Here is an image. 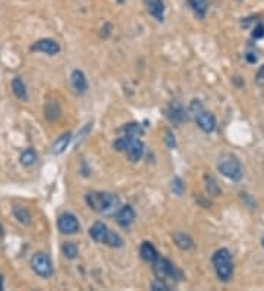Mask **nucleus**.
Wrapping results in <instances>:
<instances>
[{"mask_svg":"<svg viewBox=\"0 0 264 291\" xmlns=\"http://www.w3.org/2000/svg\"><path fill=\"white\" fill-rule=\"evenodd\" d=\"M88 207L101 216H113L121 209V199L107 191H91L85 196Z\"/></svg>","mask_w":264,"mask_h":291,"instance_id":"1","label":"nucleus"},{"mask_svg":"<svg viewBox=\"0 0 264 291\" xmlns=\"http://www.w3.org/2000/svg\"><path fill=\"white\" fill-rule=\"evenodd\" d=\"M217 171L223 177H226L230 181H235V182L241 181L244 177V169H242V165L239 162V159L230 153H225L219 157Z\"/></svg>","mask_w":264,"mask_h":291,"instance_id":"2","label":"nucleus"},{"mask_svg":"<svg viewBox=\"0 0 264 291\" xmlns=\"http://www.w3.org/2000/svg\"><path fill=\"white\" fill-rule=\"evenodd\" d=\"M216 271L217 278L223 282H227L233 275V263H232V254L227 249H219L216 253L213 254L212 259Z\"/></svg>","mask_w":264,"mask_h":291,"instance_id":"3","label":"nucleus"},{"mask_svg":"<svg viewBox=\"0 0 264 291\" xmlns=\"http://www.w3.org/2000/svg\"><path fill=\"white\" fill-rule=\"evenodd\" d=\"M189 115L195 119L197 125L204 133H213L216 129V118L212 112H207L200 100H192L188 108Z\"/></svg>","mask_w":264,"mask_h":291,"instance_id":"4","label":"nucleus"},{"mask_svg":"<svg viewBox=\"0 0 264 291\" xmlns=\"http://www.w3.org/2000/svg\"><path fill=\"white\" fill-rule=\"evenodd\" d=\"M153 271H154L156 278L159 279H164V281H167V279H182V272L166 257H159L153 263Z\"/></svg>","mask_w":264,"mask_h":291,"instance_id":"5","label":"nucleus"},{"mask_svg":"<svg viewBox=\"0 0 264 291\" xmlns=\"http://www.w3.org/2000/svg\"><path fill=\"white\" fill-rule=\"evenodd\" d=\"M31 268L41 278H50L54 272L50 256L47 253H43V252H37L31 257Z\"/></svg>","mask_w":264,"mask_h":291,"instance_id":"6","label":"nucleus"},{"mask_svg":"<svg viewBox=\"0 0 264 291\" xmlns=\"http://www.w3.org/2000/svg\"><path fill=\"white\" fill-rule=\"evenodd\" d=\"M30 49H31V51L44 53L47 56H56L61 51V44L53 38H40Z\"/></svg>","mask_w":264,"mask_h":291,"instance_id":"7","label":"nucleus"},{"mask_svg":"<svg viewBox=\"0 0 264 291\" xmlns=\"http://www.w3.org/2000/svg\"><path fill=\"white\" fill-rule=\"evenodd\" d=\"M57 229L62 234H76L79 231V222L74 214L65 212L57 218Z\"/></svg>","mask_w":264,"mask_h":291,"instance_id":"8","label":"nucleus"},{"mask_svg":"<svg viewBox=\"0 0 264 291\" xmlns=\"http://www.w3.org/2000/svg\"><path fill=\"white\" fill-rule=\"evenodd\" d=\"M167 118L173 124H184L189 119V112H185L179 101H172L167 108Z\"/></svg>","mask_w":264,"mask_h":291,"instance_id":"9","label":"nucleus"},{"mask_svg":"<svg viewBox=\"0 0 264 291\" xmlns=\"http://www.w3.org/2000/svg\"><path fill=\"white\" fill-rule=\"evenodd\" d=\"M69 83H71V87L75 91L76 94H85L88 90V81L85 78V74L79 69H75L72 71L71 74V78H69Z\"/></svg>","mask_w":264,"mask_h":291,"instance_id":"10","label":"nucleus"},{"mask_svg":"<svg viewBox=\"0 0 264 291\" xmlns=\"http://www.w3.org/2000/svg\"><path fill=\"white\" fill-rule=\"evenodd\" d=\"M126 156L131 162H138L144 154V144L142 141L138 140V137H131L128 146H126Z\"/></svg>","mask_w":264,"mask_h":291,"instance_id":"11","label":"nucleus"},{"mask_svg":"<svg viewBox=\"0 0 264 291\" xmlns=\"http://www.w3.org/2000/svg\"><path fill=\"white\" fill-rule=\"evenodd\" d=\"M135 221V210L132 209V206L126 204L122 206L118 214H116V222L122 228H129L132 225V222Z\"/></svg>","mask_w":264,"mask_h":291,"instance_id":"12","label":"nucleus"},{"mask_svg":"<svg viewBox=\"0 0 264 291\" xmlns=\"http://www.w3.org/2000/svg\"><path fill=\"white\" fill-rule=\"evenodd\" d=\"M109 228L106 227V224L103 222H96L93 224V227L90 228V237L96 243H100V244H106L107 240V235H109Z\"/></svg>","mask_w":264,"mask_h":291,"instance_id":"13","label":"nucleus"},{"mask_svg":"<svg viewBox=\"0 0 264 291\" xmlns=\"http://www.w3.org/2000/svg\"><path fill=\"white\" fill-rule=\"evenodd\" d=\"M147 11L153 18H156L159 22H163L164 19V3L163 0H144Z\"/></svg>","mask_w":264,"mask_h":291,"instance_id":"14","label":"nucleus"},{"mask_svg":"<svg viewBox=\"0 0 264 291\" xmlns=\"http://www.w3.org/2000/svg\"><path fill=\"white\" fill-rule=\"evenodd\" d=\"M139 256H141V259H142L144 262L151 263V265L159 259V253H157L156 247L151 244L150 241H144V243L141 244V247H139Z\"/></svg>","mask_w":264,"mask_h":291,"instance_id":"15","label":"nucleus"},{"mask_svg":"<svg viewBox=\"0 0 264 291\" xmlns=\"http://www.w3.org/2000/svg\"><path fill=\"white\" fill-rule=\"evenodd\" d=\"M11 89H12L13 96L21 101H28V91L24 80L21 76H15L11 83Z\"/></svg>","mask_w":264,"mask_h":291,"instance_id":"16","label":"nucleus"},{"mask_svg":"<svg viewBox=\"0 0 264 291\" xmlns=\"http://www.w3.org/2000/svg\"><path fill=\"white\" fill-rule=\"evenodd\" d=\"M71 140H72V134L71 133H63L62 136H59L57 139L54 140V143L51 146V153L53 154H62L68 149Z\"/></svg>","mask_w":264,"mask_h":291,"instance_id":"17","label":"nucleus"},{"mask_svg":"<svg viewBox=\"0 0 264 291\" xmlns=\"http://www.w3.org/2000/svg\"><path fill=\"white\" fill-rule=\"evenodd\" d=\"M37 161H38V154L33 147L25 149L24 152L21 153V156H19V164L22 165L24 168H31V166H34V165L37 164Z\"/></svg>","mask_w":264,"mask_h":291,"instance_id":"18","label":"nucleus"},{"mask_svg":"<svg viewBox=\"0 0 264 291\" xmlns=\"http://www.w3.org/2000/svg\"><path fill=\"white\" fill-rule=\"evenodd\" d=\"M173 241L181 250H189L194 247V241L185 232H175L173 234Z\"/></svg>","mask_w":264,"mask_h":291,"instance_id":"19","label":"nucleus"},{"mask_svg":"<svg viewBox=\"0 0 264 291\" xmlns=\"http://www.w3.org/2000/svg\"><path fill=\"white\" fill-rule=\"evenodd\" d=\"M44 116L49 119V121H56L59 119L61 116V108L57 104L56 100H49L44 106Z\"/></svg>","mask_w":264,"mask_h":291,"instance_id":"20","label":"nucleus"},{"mask_svg":"<svg viewBox=\"0 0 264 291\" xmlns=\"http://www.w3.org/2000/svg\"><path fill=\"white\" fill-rule=\"evenodd\" d=\"M13 216L22 225H30L31 224V214L28 212V209L22 207V206H15L13 207Z\"/></svg>","mask_w":264,"mask_h":291,"instance_id":"21","label":"nucleus"},{"mask_svg":"<svg viewBox=\"0 0 264 291\" xmlns=\"http://www.w3.org/2000/svg\"><path fill=\"white\" fill-rule=\"evenodd\" d=\"M189 6L192 8L194 13L198 16V18H204L206 13H207V8H209V3L207 0H188Z\"/></svg>","mask_w":264,"mask_h":291,"instance_id":"22","label":"nucleus"},{"mask_svg":"<svg viewBox=\"0 0 264 291\" xmlns=\"http://www.w3.org/2000/svg\"><path fill=\"white\" fill-rule=\"evenodd\" d=\"M122 131H124V134L126 136H131V137H139V136H142L144 134V129L142 127L137 124V122H131V124H126L125 127L122 128Z\"/></svg>","mask_w":264,"mask_h":291,"instance_id":"23","label":"nucleus"},{"mask_svg":"<svg viewBox=\"0 0 264 291\" xmlns=\"http://www.w3.org/2000/svg\"><path fill=\"white\" fill-rule=\"evenodd\" d=\"M106 244L109 247H113V249H119L124 246V240L119 234H116L114 231H109V235H107V240H106Z\"/></svg>","mask_w":264,"mask_h":291,"instance_id":"24","label":"nucleus"},{"mask_svg":"<svg viewBox=\"0 0 264 291\" xmlns=\"http://www.w3.org/2000/svg\"><path fill=\"white\" fill-rule=\"evenodd\" d=\"M62 253L65 254V257H68V259H75L76 256H78V247H76L75 243L66 241L62 246Z\"/></svg>","mask_w":264,"mask_h":291,"instance_id":"25","label":"nucleus"},{"mask_svg":"<svg viewBox=\"0 0 264 291\" xmlns=\"http://www.w3.org/2000/svg\"><path fill=\"white\" fill-rule=\"evenodd\" d=\"M206 189L209 191V194H212L214 197H217V196L222 194V190H220V187L217 186V181H216L213 177H206Z\"/></svg>","mask_w":264,"mask_h":291,"instance_id":"26","label":"nucleus"},{"mask_svg":"<svg viewBox=\"0 0 264 291\" xmlns=\"http://www.w3.org/2000/svg\"><path fill=\"white\" fill-rule=\"evenodd\" d=\"M151 290L153 291H169L170 290V285L164 281V279H154L151 282Z\"/></svg>","mask_w":264,"mask_h":291,"instance_id":"27","label":"nucleus"},{"mask_svg":"<svg viewBox=\"0 0 264 291\" xmlns=\"http://www.w3.org/2000/svg\"><path fill=\"white\" fill-rule=\"evenodd\" d=\"M172 191L175 193L176 196L184 194V181H182V178L175 177L172 179Z\"/></svg>","mask_w":264,"mask_h":291,"instance_id":"28","label":"nucleus"},{"mask_svg":"<svg viewBox=\"0 0 264 291\" xmlns=\"http://www.w3.org/2000/svg\"><path fill=\"white\" fill-rule=\"evenodd\" d=\"M164 143L169 149H175L176 147V139L173 133L170 129H166V137H164Z\"/></svg>","mask_w":264,"mask_h":291,"instance_id":"29","label":"nucleus"},{"mask_svg":"<svg viewBox=\"0 0 264 291\" xmlns=\"http://www.w3.org/2000/svg\"><path fill=\"white\" fill-rule=\"evenodd\" d=\"M263 37H264V24L263 22H258L257 25L254 27V30H252V38L258 40V38H263Z\"/></svg>","mask_w":264,"mask_h":291,"instance_id":"30","label":"nucleus"},{"mask_svg":"<svg viewBox=\"0 0 264 291\" xmlns=\"http://www.w3.org/2000/svg\"><path fill=\"white\" fill-rule=\"evenodd\" d=\"M257 83H258L260 86H264V65L263 68L258 71V74H257Z\"/></svg>","mask_w":264,"mask_h":291,"instance_id":"31","label":"nucleus"},{"mask_svg":"<svg viewBox=\"0 0 264 291\" xmlns=\"http://www.w3.org/2000/svg\"><path fill=\"white\" fill-rule=\"evenodd\" d=\"M245 58H247V61H248L250 64H255V62H257V56H254L252 53H248Z\"/></svg>","mask_w":264,"mask_h":291,"instance_id":"32","label":"nucleus"},{"mask_svg":"<svg viewBox=\"0 0 264 291\" xmlns=\"http://www.w3.org/2000/svg\"><path fill=\"white\" fill-rule=\"evenodd\" d=\"M3 235H5V229H3V225L0 224V240L3 239Z\"/></svg>","mask_w":264,"mask_h":291,"instance_id":"33","label":"nucleus"},{"mask_svg":"<svg viewBox=\"0 0 264 291\" xmlns=\"http://www.w3.org/2000/svg\"><path fill=\"white\" fill-rule=\"evenodd\" d=\"M3 275L0 274V291H3Z\"/></svg>","mask_w":264,"mask_h":291,"instance_id":"34","label":"nucleus"},{"mask_svg":"<svg viewBox=\"0 0 264 291\" xmlns=\"http://www.w3.org/2000/svg\"><path fill=\"white\" fill-rule=\"evenodd\" d=\"M119 3H124V2H126V0H118Z\"/></svg>","mask_w":264,"mask_h":291,"instance_id":"35","label":"nucleus"}]
</instances>
